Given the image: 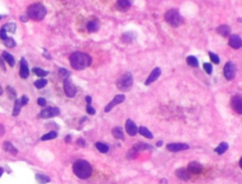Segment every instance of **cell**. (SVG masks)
Segmentation results:
<instances>
[{
	"label": "cell",
	"instance_id": "6da1fadb",
	"mask_svg": "<svg viewBox=\"0 0 242 184\" xmlns=\"http://www.w3.org/2000/svg\"><path fill=\"white\" fill-rule=\"evenodd\" d=\"M69 61H70L72 68L81 71V70H83V69L89 67L92 64V58L86 53L77 51L70 55Z\"/></svg>",
	"mask_w": 242,
	"mask_h": 184
},
{
	"label": "cell",
	"instance_id": "7a4b0ae2",
	"mask_svg": "<svg viewBox=\"0 0 242 184\" xmlns=\"http://www.w3.org/2000/svg\"><path fill=\"white\" fill-rule=\"evenodd\" d=\"M74 174L81 179H87L91 177L93 169L92 165L84 159H78L73 164Z\"/></svg>",
	"mask_w": 242,
	"mask_h": 184
},
{
	"label": "cell",
	"instance_id": "3957f363",
	"mask_svg": "<svg viewBox=\"0 0 242 184\" xmlns=\"http://www.w3.org/2000/svg\"><path fill=\"white\" fill-rule=\"evenodd\" d=\"M28 17L34 21H42L46 15V9L40 3H34L30 5L27 10Z\"/></svg>",
	"mask_w": 242,
	"mask_h": 184
},
{
	"label": "cell",
	"instance_id": "277c9868",
	"mask_svg": "<svg viewBox=\"0 0 242 184\" xmlns=\"http://www.w3.org/2000/svg\"><path fill=\"white\" fill-rule=\"evenodd\" d=\"M165 20L171 27H175V28L179 27L183 22V18H182L181 14L178 11V10H176V9L168 10L165 13Z\"/></svg>",
	"mask_w": 242,
	"mask_h": 184
},
{
	"label": "cell",
	"instance_id": "5b68a950",
	"mask_svg": "<svg viewBox=\"0 0 242 184\" xmlns=\"http://www.w3.org/2000/svg\"><path fill=\"white\" fill-rule=\"evenodd\" d=\"M133 75L130 72L124 74L118 79V81L116 83L117 88L122 92L130 91L133 87Z\"/></svg>",
	"mask_w": 242,
	"mask_h": 184
},
{
	"label": "cell",
	"instance_id": "8992f818",
	"mask_svg": "<svg viewBox=\"0 0 242 184\" xmlns=\"http://www.w3.org/2000/svg\"><path fill=\"white\" fill-rule=\"evenodd\" d=\"M63 90H64L65 95L70 98L74 97L77 94V88L73 84V82H72L70 78L64 79V80H63Z\"/></svg>",
	"mask_w": 242,
	"mask_h": 184
},
{
	"label": "cell",
	"instance_id": "52a82bcc",
	"mask_svg": "<svg viewBox=\"0 0 242 184\" xmlns=\"http://www.w3.org/2000/svg\"><path fill=\"white\" fill-rule=\"evenodd\" d=\"M223 73H224V77L227 80L234 79L236 75V66L232 61H228L224 65Z\"/></svg>",
	"mask_w": 242,
	"mask_h": 184
},
{
	"label": "cell",
	"instance_id": "ba28073f",
	"mask_svg": "<svg viewBox=\"0 0 242 184\" xmlns=\"http://www.w3.org/2000/svg\"><path fill=\"white\" fill-rule=\"evenodd\" d=\"M60 114V110L56 107H48L44 109L40 113L39 116L41 118L44 119H47V118H51V117H55Z\"/></svg>",
	"mask_w": 242,
	"mask_h": 184
},
{
	"label": "cell",
	"instance_id": "9c48e42d",
	"mask_svg": "<svg viewBox=\"0 0 242 184\" xmlns=\"http://www.w3.org/2000/svg\"><path fill=\"white\" fill-rule=\"evenodd\" d=\"M125 96L124 95H117V96H115L114 97V99L105 107V112H109V111H111L116 105H118V104H120V103H122V102H124V100H125Z\"/></svg>",
	"mask_w": 242,
	"mask_h": 184
},
{
	"label": "cell",
	"instance_id": "30bf717a",
	"mask_svg": "<svg viewBox=\"0 0 242 184\" xmlns=\"http://www.w3.org/2000/svg\"><path fill=\"white\" fill-rule=\"evenodd\" d=\"M166 148L170 152H179L183 150H187L189 148V146L187 144H183V143H173V144L166 145Z\"/></svg>",
	"mask_w": 242,
	"mask_h": 184
},
{
	"label": "cell",
	"instance_id": "8fae6325",
	"mask_svg": "<svg viewBox=\"0 0 242 184\" xmlns=\"http://www.w3.org/2000/svg\"><path fill=\"white\" fill-rule=\"evenodd\" d=\"M231 105L236 113H238V114L242 113V98L240 96H233V98L231 100Z\"/></svg>",
	"mask_w": 242,
	"mask_h": 184
},
{
	"label": "cell",
	"instance_id": "7c38bea8",
	"mask_svg": "<svg viewBox=\"0 0 242 184\" xmlns=\"http://www.w3.org/2000/svg\"><path fill=\"white\" fill-rule=\"evenodd\" d=\"M133 2V0H117L115 7L120 11H126L131 8Z\"/></svg>",
	"mask_w": 242,
	"mask_h": 184
},
{
	"label": "cell",
	"instance_id": "4fadbf2b",
	"mask_svg": "<svg viewBox=\"0 0 242 184\" xmlns=\"http://www.w3.org/2000/svg\"><path fill=\"white\" fill-rule=\"evenodd\" d=\"M161 74H162L161 68H159V67L154 68V69H153V71L151 72V74L149 76L148 79L146 80V82H145V85L149 86L150 84H151L152 82H154L155 80H157V79H159V77L161 76Z\"/></svg>",
	"mask_w": 242,
	"mask_h": 184
},
{
	"label": "cell",
	"instance_id": "5bb4252c",
	"mask_svg": "<svg viewBox=\"0 0 242 184\" xmlns=\"http://www.w3.org/2000/svg\"><path fill=\"white\" fill-rule=\"evenodd\" d=\"M187 170L189 173H192V174H200L202 172L203 167L198 162H191L187 165Z\"/></svg>",
	"mask_w": 242,
	"mask_h": 184
},
{
	"label": "cell",
	"instance_id": "9a60e30c",
	"mask_svg": "<svg viewBox=\"0 0 242 184\" xmlns=\"http://www.w3.org/2000/svg\"><path fill=\"white\" fill-rule=\"evenodd\" d=\"M20 77L22 79H27L30 75V70H29V67H28V62L27 61L22 58L21 59V62H20Z\"/></svg>",
	"mask_w": 242,
	"mask_h": 184
},
{
	"label": "cell",
	"instance_id": "2e32d148",
	"mask_svg": "<svg viewBox=\"0 0 242 184\" xmlns=\"http://www.w3.org/2000/svg\"><path fill=\"white\" fill-rule=\"evenodd\" d=\"M229 45L234 49H239L242 47V41L238 35H232L229 38Z\"/></svg>",
	"mask_w": 242,
	"mask_h": 184
},
{
	"label": "cell",
	"instance_id": "e0dca14e",
	"mask_svg": "<svg viewBox=\"0 0 242 184\" xmlns=\"http://www.w3.org/2000/svg\"><path fill=\"white\" fill-rule=\"evenodd\" d=\"M126 130L127 133L131 136H135L136 133L138 132V128L134 124V122L131 119H128L126 121Z\"/></svg>",
	"mask_w": 242,
	"mask_h": 184
},
{
	"label": "cell",
	"instance_id": "ac0fdd59",
	"mask_svg": "<svg viewBox=\"0 0 242 184\" xmlns=\"http://www.w3.org/2000/svg\"><path fill=\"white\" fill-rule=\"evenodd\" d=\"M175 174H176L177 177H179L180 179H183V180H188L191 177L190 173L188 172V170L185 169V168H183V167L177 169Z\"/></svg>",
	"mask_w": 242,
	"mask_h": 184
},
{
	"label": "cell",
	"instance_id": "d6986e66",
	"mask_svg": "<svg viewBox=\"0 0 242 184\" xmlns=\"http://www.w3.org/2000/svg\"><path fill=\"white\" fill-rule=\"evenodd\" d=\"M112 134H113V136L115 138V139H117V140H124V138H125L124 132L122 130V128H120V127L114 128L113 130H112Z\"/></svg>",
	"mask_w": 242,
	"mask_h": 184
},
{
	"label": "cell",
	"instance_id": "ffe728a7",
	"mask_svg": "<svg viewBox=\"0 0 242 184\" xmlns=\"http://www.w3.org/2000/svg\"><path fill=\"white\" fill-rule=\"evenodd\" d=\"M216 32L219 34H221V36H223V37H226V36H228L230 34L231 29L227 25H221V26L216 28Z\"/></svg>",
	"mask_w": 242,
	"mask_h": 184
},
{
	"label": "cell",
	"instance_id": "44dd1931",
	"mask_svg": "<svg viewBox=\"0 0 242 184\" xmlns=\"http://www.w3.org/2000/svg\"><path fill=\"white\" fill-rule=\"evenodd\" d=\"M3 149L7 152L11 153V154H13V155H16L17 152H18V150L13 146V145L11 142H8V141L3 143Z\"/></svg>",
	"mask_w": 242,
	"mask_h": 184
},
{
	"label": "cell",
	"instance_id": "7402d4cb",
	"mask_svg": "<svg viewBox=\"0 0 242 184\" xmlns=\"http://www.w3.org/2000/svg\"><path fill=\"white\" fill-rule=\"evenodd\" d=\"M100 29V23L96 21H91L87 24V30L89 32H95Z\"/></svg>",
	"mask_w": 242,
	"mask_h": 184
},
{
	"label": "cell",
	"instance_id": "603a6c76",
	"mask_svg": "<svg viewBox=\"0 0 242 184\" xmlns=\"http://www.w3.org/2000/svg\"><path fill=\"white\" fill-rule=\"evenodd\" d=\"M138 132H139L142 136L148 138V139H152V138H153V134H152L146 127H140V128H138Z\"/></svg>",
	"mask_w": 242,
	"mask_h": 184
},
{
	"label": "cell",
	"instance_id": "cb8c5ba5",
	"mask_svg": "<svg viewBox=\"0 0 242 184\" xmlns=\"http://www.w3.org/2000/svg\"><path fill=\"white\" fill-rule=\"evenodd\" d=\"M228 147H229V145L225 142H222L217 146V147L215 148V152L217 153L219 155H222L223 153H225V151L228 149Z\"/></svg>",
	"mask_w": 242,
	"mask_h": 184
},
{
	"label": "cell",
	"instance_id": "d4e9b609",
	"mask_svg": "<svg viewBox=\"0 0 242 184\" xmlns=\"http://www.w3.org/2000/svg\"><path fill=\"white\" fill-rule=\"evenodd\" d=\"M133 148H135L137 151H143V150L151 149V146L146 143H137L133 146Z\"/></svg>",
	"mask_w": 242,
	"mask_h": 184
},
{
	"label": "cell",
	"instance_id": "484cf974",
	"mask_svg": "<svg viewBox=\"0 0 242 184\" xmlns=\"http://www.w3.org/2000/svg\"><path fill=\"white\" fill-rule=\"evenodd\" d=\"M32 71H33V73H34L36 76H38V77H40V78H44V77H45V76L48 75V72H47V71L44 70V69H42V68H39V67H34V68L32 69Z\"/></svg>",
	"mask_w": 242,
	"mask_h": 184
},
{
	"label": "cell",
	"instance_id": "4316f807",
	"mask_svg": "<svg viewBox=\"0 0 242 184\" xmlns=\"http://www.w3.org/2000/svg\"><path fill=\"white\" fill-rule=\"evenodd\" d=\"M186 62L188 65L192 66V67H197L199 65V61L196 57L194 56H189L186 58Z\"/></svg>",
	"mask_w": 242,
	"mask_h": 184
},
{
	"label": "cell",
	"instance_id": "83f0119b",
	"mask_svg": "<svg viewBox=\"0 0 242 184\" xmlns=\"http://www.w3.org/2000/svg\"><path fill=\"white\" fill-rule=\"evenodd\" d=\"M21 108H22V104H21L20 99H16V100H15V103H14L13 111H12L13 116L19 115V113H20V111H21Z\"/></svg>",
	"mask_w": 242,
	"mask_h": 184
},
{
	"label": "cell",
	"instance_id": "f1b7e54d",
	"mask_svg": "<svg viewBox=\"0 0 242 184\" xmlns=\"http://www.w3.org/2000/svg\"><path fill=\"white\" fill-rule=\"evenodd\" d=\"M2 56H3V58H5V60L7 61V62H8L11 66H14V64H15V60H14V58H13L10 53L4 51V52L2 53Z\"/></svg>",
	"mask_w": 242,
	"mask_h": 184
},
{
	"label": "cell",
	"instance_id": "f546056e",
	"mask_svg": "<svg viewBox=\"0 0 242 184\" xmlns=\"http://www.w3.org/2000/svg\"><path fill=\"white\" fill-rule=\"evenodd\" d=\"M2 29H4L5 31H9L11 33H14L16 30V25L14 23H7L6 25L3 26Z\"/></svg>",
	"mask_w": 242,
	"mask_h": 184
},
{
	"label": "cell",
	"instance_id": "4dcf8cb0",
	"mask_svg": "<svg viewBox=\"0 0 242 184\" xmlns=\"http://www.w3.org/2000/svg\"><path fill=\"white\" fill-rule=\"evenodd\" d=\"M56 137H57V132L56 131H50V132L44 134V136H42L41 140L42 141H48V140L55 139Z\"/></svg>",
	"mask_w": 242,
	"mask_h": 184
},
{
	"label": "cell",
	"instance_id": "1f68e13d",
	"mask_svg": "<svg viewBox=\"0 0 242 184\" xmlns=\"http://www.w3.org/2000/svg\"><path fill=\"white\" fill-rule=\"evenodd\" d=\"M36 179L40 184H45L47 182L50 181V178L48 177L46 175H42V174H37L36 175Z\"/></svg>",
	"mask_w": 242,
	"mask_h": 184
},
{
	"label": "cell",
	"instance_id": "d6a6232c",
	"mask_svg": "<svg viewBox=\"0 0 242 184\" xmlns=\"http://www.w3.org/2000/svg\"><path fill=\"white\" fill-rule=\"evenodd\" d=\"M95 147L101 153H107L109 151V146L103 143H95Z\"/></svg>",
	"mask_w": 242,
	"mask_h": 184
},
{
	"label": "cell",
	"instance_id": "836d02e7",
	"mask_svg": "<svg viewBox=\"0 0 242 184\" xmlns=\"http://www.w3.org/2000/svg\"><path fill=\"white\" fill-rule=\"evenodd\" d=\"M3 43L7 47H10V48H12L16 45V43L14 42V40L10 37H7L5 40H3Z\"/></svg>",
	"mask_w": 242,
	"mask_h": 184
},
{
	"label": "cell",
	"instance_id": "e575fe53",
	"mask_svg": "<svg viewBox=\"0 0 242 184\" xmlns=\"http://www.w3.org/2000/svg\"><path fill=\"white\" fill-rule=\"evenodd\" d=\"M46 84H47V80H46V79H38V80H36V81L34 82V85H35V87H36V88H38V89H42V88H44V87Z\"/></svg>",
	"mask_w": 242,
	"mask_h": 184
},
{
	"label": "cell",
	"instance_id": "d590c367",
	"mask_svg": "<svg viewBox=\"0 0 242 184\" xmlns=\"http://www.w3.org/2000/svg\"><path fill=\"white\" fill-rule=\"evenodd\" d=\"M7 94H8L9 98H11V99H13V98L16 97V93H15V91H14L12 87H10V86L7 87Z\"/></svg>",
	"mask_w": 242,
	"mask_h": 184
},
{
	"label": "cell",
	"instance_id": "8d00e7d4",
	"mask_svg": "<svg viewBox=\"0 0 242 184\" xmlns=\"http://www.w3.org/2000/svg\"><path fill=\"white\" fill-rule=\"evenodd\" d=\"M138 152L139 151H137L135 148H132L130 151H128V154H127V157L129 158V159H134V158H136L137 157V155H138Z\"/></svg>",
	"mask_w": 242,
	"mask_h": 184
},
{
	"label": "cell",
	"instance_id": "74e56055",
	"mask_svg": "<svg viewBox=\"0 0 242 184\" xmlns=\"http://www.w3.org/2000/svg\"><path fill=\"white\" fill-rule=\"evenodd\" d=\"M209 57H210L211 61H212L213 62H215L216 64L220 63V58H219V56H217L216 54H215V53H213V52H209Z\"/></svg>",
	"mask_w": 242,
	"mask_h": 184
},
{
	"label": "cell",
	"instance_id": "f35d334b",
	"mask_svg": "<svg viewBox=\"0 0 242 184\" xmlns=\"http://www.w3.org/2000/svg\"><path fill=\"white\" fill-rule=\"evenodd\" d=\"M203 68H204L205 72H206L208 75H211V74H212V71H213L212 64H210V63H208V62H205V63L203 64Z\"/></svg>",
	"mask_w": 242,
	"mask_h": 184
},
{
	"label": "cell",
	"instance_id": "ab89813d",
	"mask_svg": "<svg viewBox=\"0 0 242 184\" xmlns=\"http://www.w3.org/2000/svg\"><path fill=\"white\" fill-rule=\"evenodd\" d=\"M86 111L87 113L91 114V115H94V114H95V109L90 105V104H87V107H86Z\"/></svg>",
	"mask_w": 242,
	"mask_h": 184
},
{
	"label": "cell",
	"instance_id": "60d3db41",
	"mask_svg": "<svg viewBox=\"0 0 242 184\" xmlns=\"http://www.w3.org/2000/svg\"><path fill=\"white\" fill-rule=\"evenodd\" d=\"M60 76L61 77H63V78H68V76H69V73L66 71V69H64V68H61L60 69Z\"/></svg>",
	"mask_w": 242,
	"mask_h": 184
},
{
	"label": "cell",
	"instance_id": "b9f144b4",
	"mask_svg": "<svg viewBox=\"0 0 242 184\" xmlns=\"http://www.w3.org/2000/svg\"><path fill=\"white\" fill-rule=\"evenodd\" d=\"M37 103H38V105H39V106H41V107H45V105H46V101H45V99H44V98H43V97H40V98H38V100H37Z\"/></svg>",
	"mask_w": 242,
	"mask_h": 184
},
{
	"label": "cell",
	"instance_id": "7bdbcfd3",
	"mask_svg": "<svg viewBox=\"0 0 242 184\" xmlns=\"http://www.w3.org/2000/svg\"><path fill=\"white\" fill-rule=\"evenodd\" d=\"M20 101H21L22 106H25V105H27V104L29 103V98H28L26 96H23L20 98Z\"/></svg>",
	"mask_w": 242,
	"mask_h": 184
},
{
	"label": "cell",
	"instance_id": "ee69618b",
	"mask_svg": "<svg viewBox=\"0 0 242 184\" xmlns=\"http://www.w3.org/2000/svg\"><path fill=\"white\" fill-rule=\"evenodd\" d=\"M0 38H1L2 40H5L7 38V32L4 29L0 30Z\"/></svg>",
	"mask_w": 242,
	"mask_h": 184
},
{
	"label": "cell",
	"instance_id": "f6af8a7d",
	"mask_svg": "<svg viewBox=\"0 0 242 184\" xmlns=\"http://www.w3.org/2000/svg\"><path fill=\"white\" fill-rule=\"evenodd\" d=\"M5 133V128L2 124H0V137H2Z\"/></svg>",
	"mask_w": 242,
	"mask_h": 184
},
{
	"label": "cell",
	"instance_id": "bcb514c9",
	"mask_svg": "<svg viewBox=\"0 0 242 184\" xmlns=\"http://www.w3.org/2000/svg\"><path fill=\"white\" fill-rule=\"evenodd\" d=\"M78 144H79V146H85V142H84V140L83 139H79V141H78Z\"/></svg>",
	"mask_w": 242,
	"mask_h": 184
},
{
	"label": "cell",
	"instance_id": "7dc6e473",
	"mask_svg": "<svg viewBox=\"0 0 242 184\" xmlns=\"http://www.w3.org/2000/svg\"><path fill=\"white\" fill-rule=\"evenodd\" d=\"M85 100H86L87 104H91V102H92V97L89 96H87L85 97Z\"/></svg>",
	"mask_w": 242,
	"mask_h": 184
},
{
	"label": "cell",
	"instance_id": "c3c4849f",
	"mask_svg": "<svg viewBox=\"0 0 242 184\" xmlns=\"http://www.w3.org/2000/svg\"><path fill=\"white\" fill-rule=\"evenodd\" d=\"M65 142H66V143H68V142L70 143V142H71V136H70V135H67V136L65 137Z\"/></svg>",
	"mask_w": 242,
	"mask_h": 184
},
{
	"label": "cell",
	"instance_id": "681fc988",
	"mask_svg": "<svg viewBox=\"0 0 242 184\" xmlns=\"http://www.w3.org/2000/svg\"><path fill=\"white\" fill-rule=\"evenodd\" d=\"M162 144H163V142H162V141H160V142H158V143L156 144V146H162Z\"/></svg>",
	"mask_w": 242,
	"mask_h": 184
},
{
	"label": "cell",
	"instance_id": "f907efd6",
	"mask_svg": "<svg viewBox=\"0 0 242 184\" xmlns=\"http://www.w3.org/2000/svg\"><path fill=\"white\" fill-rule=\"evenodd\" d=\"M2 94H3V89H2L1 85H0V95H2Z\"/></svg>",
	"mask_w": 242,
	"mask_h": 184
},
{
	"label": "cell",
	"instance_id": "816d5d0a",
	"mask_svg": "<svg viewBox=\"0 0 242 184\" xmlns=\"http://www.w3.org/2000/svg\"><path fill=\"white\" fill-rule=\"evenodd\" d=\"M2 174H3V169H2V168H0V177L2 176Z\"/></svg>",
	"mask_w": 242,
	"mask_h": 184
},
{
	"label": "cell",
	"instance_id": "f5cc1de1",
	"mask_svg": "<svg viewBox=\"0 0 242 184\" xmlns=\"http://www.w3.org/2000/svg\"><path fill=\"white\" fill-rule=\"evenodd\" d=\"M1 18H2V16H0V19H1Z\"/></svg>",
	"mask_w": 242,
	"mask_h": 184
}]
</instances>
